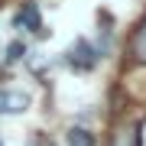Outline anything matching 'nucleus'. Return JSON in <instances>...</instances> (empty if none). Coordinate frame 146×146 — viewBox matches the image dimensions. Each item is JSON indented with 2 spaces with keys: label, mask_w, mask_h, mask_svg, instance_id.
I'll use <instances>...</instances> for the list:
<instances>
[{
  "label": "nucleus",
  "mask_w": 146,
  "mask_h": 146,
  "mask_svg": "<svg viewBox=\"0 0 146 146\" xmlns=\"http://www.w3.org/2000/svg\"><path fill=\"white\" fill-rule=\"evenodd\" d=\"M94 62H98L94 46L88 39H75L72 49H68V65H75V68H94Z\"/></svg>",
  "instance_id": "obj_1"
},
{
  "label": "nucleus",
  "mask_w": 146,
  "mask_h": 146,
  "mask_svg": "<svg viewBox=\"0 0 146 146\" xmlns=\"http://www.w3.org/2000/svg\"><path fill=\"white\" fill-rule=\"evenodd\" d=\"M29 107V98L23 91H7L0 88V114H23Z\"/></svg>",
  "instance_id": "obj_2"
},
{
  "label": "nucleus",
  "mask_w": 146,
  "mask_h": 146,
  "mask_svg": "<svg viewBox=\"0 0 146 146\" xmlns=\"http://www.w3.org/2000/svg\"><path fill=\"white\" fill-rule=\"evenodd\" d=\"M16 26H20V29H29V33H39V29H42L39 7H36V3H26L20 13H16Z\"/></svg>",
  "instance_id": "obj_3"
},
{
  "label": "nucleus",
  "mask_w": 146,
  "mask_h": 146,
  "mask_svg": "<svg viewBox=\"0 0 146 146\" xmlns=\"http://www.w3.org/2000/svg\"><path fill=\"white\" fill-rule=\"evenodd\" d=\"M110 146H140V127H136V123H120L114 130Z\"/></svg>",
  "instance_id": "obj_4"
},
{
  "label": "nucleus",
  "mask_w": 146,
  "mask_h": 146,
  "mask_svg": "<svg viewBox=\"0 0 146 146\" xmlns=\"http://www.w3.org/2000/svg\"><path fill=\"white\" fill-rule=\"evenodd\" d=\"M68 146H94V136L84 127H72L68 130Z\"/></svg>",
  "instance_id": "obj_5"
},
{
  "label": "nucleus",
  "mask_w": 146,
  "mask_h": 146,
  "mask_svg": "<svg viewBox=\"0 0 146 146\" xmlns=\"http://www.w3.org/2000/svg\"><path fill=\"white\" fill-rule=\"evenodd\" d=\"M133 55H136V62H146V23L133 36Z\"/></svg>",
  "instance_id": "obj_6"
},
{
  "label": "nucleus",
  "mask_w": 146,
  "mask_h": 146,
  "mask_svg": "<svg viewBox=\"0 0 146 146\" xmlns=\"http://www.w3.org/2000/svg\"><path fill=\"white\" fill-rule=\"evenodd\" d=\"M23 52H26V46H23V42H13V46H7V62H20L23 58Z\"/></svg>",
  "instance_id": "obj_7"
}]
</instances>
